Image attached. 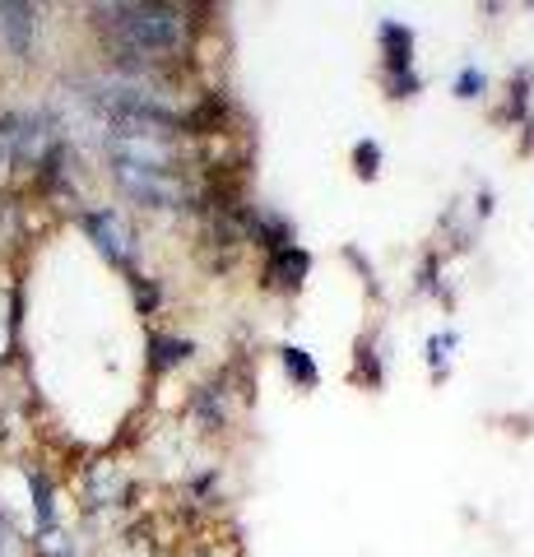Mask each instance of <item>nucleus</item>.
<instances>
[{
	"label": "nucleus",
	"instance_id": "2",
	"mask_svg": "<svg viewBox=\"0 0 534 557\" xmlns=\"http://www.w3.org/2000/svg\"><path fill=\"white\" fill-rule=\"evenodd\" d=\"M79 228L84 237L98 247V256L108 260L112 270H126L135 274V228H131V219L122 214L116 205H89V209H79Z\"/></svg>",
	"mask_w": 534,
	"mask_h": 557
},
{
	"label": "nucleus",
	"instance_id": "3",
	"mask_svg": "<svg viewBox=\"0 0 534 557\" xmlns=\"http://www.w3.org/2000/svg\"><path fill=\"white\" fill-rule=\"evenodd\" d=\"M84 511H122L131 497V474L116 460H94L79 479Z\"/></svg>",
	"mask_w": 534,
	"mask_h": 557
},
{
	"label": "nucleus",
	"instance_id": "9",
	"mask_svg": "<svg viewBox=\"0 0 534 557\" xmlns=\"http://www.w3.org/2000/svg\"><path fill=\"white\" fill-rule=\"evenodd\" d=\"M191 354H196V344L182 339V335H153V339H149V362H153V372L182 368V362L191 358Z\"/></svg>",
	"mask_w": 534,
	"mask_h": 557
},
{
	"label": "nucleus",
	"instance_id": "16",
	"mask_svg": "<svg viewBox=\"0 0 534 557\" xmlns=\"http://www.w3.org/2000/svg\"><path fill=\"white\" fill-rule=\"evenodd\" d=\"M353 163L363 177H376V168H382V145H372V139H363V145L353 149Z\"/></svg>",
	"mask_w": 534,
	"mask_h": 557
},
{
	"label": "nucleus",
	"instance_id": "17",
	"mask_svg": "<svg viewBox=\"0 0 534 557\" xmlns=\"http://www.w3.org/2000/svg\"><path fill=\"white\" fill-rule=\"evenodd\" d=\"M456 94L460 98H479V94H484V70H460V75H456Z\"/></svg>",
	"mask_w": 534,
	"mask_h": 557
},
{
	"label": "nucleus",
	"instance_id": "8",
	"mask_svg": "<svg viewBox=\"0 0 534 557\" xmlns=\"http://www.w3.org/2000/svg\"><path fill=\"white\" fill-rule=\"evenodd\" d=\"M28 493H33V534L57 530V483H51L42 469H24Z\"/></svg>",
	"mask_w": 534,
	"mask_h": 557
},
{
	"label": "nucleus",
	"instance_id": "13",
	"mask_svg": "<svg viewBox=\"0 0 534 557\" xmlns=\"http://www.w3.org/2000/svg\"><path fill=\"white\" fill-rule=\"evenodd\" d=\"M33 544H38V557H75V539L65 534L61 525H57V530H47V534H38Z\"/></svg>",
	"mask_w": 534,
	"mask_h": 557
},
{
	"label": "nucleus",
	"instance_id": "5",
	"mask_svg": "<svg viewBox=\"0 0 534 557\" xmlns=\"http://www.w3.org/2000/svg\"><path fill=\"white\" fill-rule=\"evenodd\" d=\"M382 42H386V70H390V98H413L419 94V75L409 70L413 33L405 24H382Z\"/></svg>",
	"mask_w": 534,
	"mask_h": 557
},
{
	"label": "nucleus",
	"instance_id": "12",
	"mask_svg": "<svg viewBox=\"0 0 534 557\" xmlns=\"http://www.w3.org/2000/svg\"><path fill=\"white\" fill-rule=\"evenodd\" d=\"M131 298H135V311H140V317H153V311L163 307V284L149 274H131Z\"/></svg>",
	"mask_w": 534,
	"mask_h": 557
},
{
	"label": "nucleus",
	"instance_id": "11",
	"mask_svg": "<svg viewBox=\"0 0 534 557\" xmlns=\"http://www.w3.org/2000/svg\"><path fill=\"white\" fill-rule=\"evenodd\" d=\"M280 362H284V372L298 381V386H312V381L321 376L316 362H312V354H307V348H298V344H284V348H280Z\"/></svg>",
	"mask_w": 534,
	"mask_h": 557
},
{
	"label": "nucleus",
	"instance_id": "10",
	"mask_svg": "<svg viewBox=\"0 0 534 557\" xmlns=\"http://www.w3.org/2000/svg\"><path fill=\"white\" fill-rule=\"evenodd\" d=\"M20 288H0V362L10 358L14 339H20Z\"/></svg>",
	"mask_w": 534,
	"mask_h": 557
},
{
	"label": "nucleus",
	"instance_id": "15",
	"mask_svg": "<svg viewBox=\"0 0 534 557\" xmlns=\"http://www.w3.org/2000/svg\"><path fill=\"white\" fill-rule=\"evenodd\" d=\"M451 348H456V330H446V335H433V339H427V362H433L437 372H446V358H451Z\"/></svg>",
	"mask_w": 534,
	"mask_h": 557
},
{
	"label": "nucleus",
	"instance_id": "6",
	"mask_svg": "<svg viewBox=\"0 0 534 557\" xmlns=\"http://www.w3.org/2000/svg\"><path fill=\"white\" fill-rule=\"evenodd\" d=\"M307 274H312V256H307L298 242H288V247L280 251H270V265H265V278L274 288H284V293H298L307 284Z\"/></svg>",
	"mask_w": 534,
	"mask_h": 557
},
{
	"label": "nucleus",
	"instance_id": "4",
	"mask_svg": "<svg viewBox=\"0 0 534 557\" xmlns=\"http://www.w3.org/2000/svg\"><path fill=\"white\" fill-rule=\"evenodd\" d=\"M38 14H42L38 5H0V47H5V57L33 61V51H38V33H42Z\"/></svg>",
	"mask_w": 534,
	"mask_h": 557
},
{
	"label": "nucleus",
	"instance_id": "14",
	"mask_svg": "<svg viewBox=\"0 0 534 557\" xmlns=\"http://www.w3.org/2000/svg\"><path fill=\"white\" fill-rule=\"evenodd\" d=\"M353 372L368 381V386H382V368H376V354L372 344H358V358H353Z\"/></svg>",
	"mask_w": 534,
	"mask_h": 557
},
{
	"label": "nucleus",
	"instance_id": "7",
	"mask_svg": "<svg viewBox=\"0 0 534 557\" xmlns=\"http://www.w3.org/2000/svg\"><path fill=\"white\" fill-rule=\"evenodd\" d=\"M191 413L204 432H219L228 423V386H223V381H204V386L191 395Z\"/></svg>",
	"mask_w": 534,
	"mask_h": 557
},
{
	"label": "nucleus",
	"instance_id": "1",
	"mask_svg": "<svg viewBox=\"0 0 534 557\" xmlns=\"http://www.w3.org/2000/svg\"><path fill=\"white\" fill-rule=\"evenodd\" d=\"M94 28L108 42L116 75H153L191 42V20L182 5H94Z\"/></svg>",
	"mask_w": 534,
	"mask_h": 557
}]
</instances>
